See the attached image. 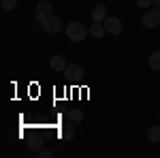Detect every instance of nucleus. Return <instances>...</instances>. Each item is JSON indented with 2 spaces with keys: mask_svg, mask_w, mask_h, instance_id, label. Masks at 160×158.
<instances>
[{
  "mask_svg": "<svg viewBox=\"0 0 160 158\" xmlns=\"http://www.w3.org/2000/svg\"><path fill=\"white\" fill-rule=\"evenodd\" d=\"M66 37L68 41H73V43H81V41H86V37L90 34L88 32V28L81 22H71V24H66Z\"/></svg>",
  "mask_w": 160,
  "mask_h": 158,
  "instance_id": "1",
  "label": "nucleus"
},
{
  "mask_svg": "<svg viewBox=\"0 0 160 158\" xmlns=\"http://www.w3.org/2000/svg\"><path fill=\"white\" fill-rule=\"evenodd\" d=\"M141 26L148 28V30L158 28V26H160V11H158V9H149V11L143 13V17H141Z\"/></svg>",
  "mask_w": 160,
  "mask_h": 158,
  "instance_id": "2",
  "label": "nucleus"
},
{
  "mask_svg": "<svg viewBox=\"0 0 160 158\" xmlns=\"http://www.w3.org/2000/svg\"><path fill=\"white\" fill-rule=\"evenodd\" d=\"M41 26H43L45 32H49V34H58V32L62 30V19H60V17H56V15H47V17L41 19Z\"/></svg>",
  "mask_w": 160,
  "mask_h": 158,
  "instance_id": "3",
  "label": "nucleus"
},
{
  "mask_svg": "<svg viewBox=\"0 0 160 158\" xmlns=\"http://www.w3.org/2000/svg\"><path fill=\"white\" fill-rule=\"evenodd\" d=\"M102 24H105L107 34H113V37H115V34H120V32H122V19H120V17H115V15H109Z\"/></svg>",
  "mask_w": 160,
  "mask_h": 158,
  "instance_id": "4",
  "label": "nucleus"
},
{
  "mask_svg": "<svg viewBox=\"0 0 160 158\" xmlns=\"http://www.w3.org/2000/svg\"><path fill=\"white\" fill-rule=\"evenodd\" d=\"M58 128V135H60L64 141H71L75 137V126H73V122L68 120V122H62L60 126H56Z\"/></svg>",
  "mask_w": 160,
  "mask_h": 158,
  "instance_id": "5",
  "label": "nucleus"
},
{
  "mask_svg": "<svg viewBox=\"0 0 160 158\" xmlns=\"http://www.w3.org/2000/svg\"><path fill=\"white\" fill-rule=\"evenodd\" d=\"M62 73L66 75L68 79H79V77L83 75V69H81V64H68Z\"/></svg>",
  "mask_w": 160,
  "mask_h": 158,
  "instance_id": "6",
  "label": "nucleus"
},
{
  "mask_svg": "<svg viewBox=\"0 0 160 158\" xmlns=\"http://www.w3.org/2000/svg\"><path fill=\"white\" fill-rule=\"evenodd\" d=\"M109 15H107V7L105 4H96L92 9V22H105Z\"/></svg>",
  "mask_w": 160,
  "mask_h": 158,
  "instance_id": "7",
  "label": "nucleus"
},
{
  "mask_svg": "<svg viewBox=\"0 0 160 158\" xmlns=\"http://www.w3.org/2000/svg\"><path fill=\"white\" fill-rule=\"evenodd\" d=\"M88 32H90L92 38H100L107 30H105V24H102V22H92V26L88 28Z\"/></svg>",
  "mask_w": 160,
  "mask_h": 158,
  "instance_id": "8",
  "label": "nucleus"
},
{
  "mask_svg": "<svg viewBox=\"0 0 160 158\" xmlns=\"http://www.w3.org/2000/svg\"><path fill=\"white\" fill-rule=\"evenodd\" d=\"M47 15H51V2L49 0H43L41 4H37V19L41 22V19L47 17Z\"/></svg>",
  "mask_w": 160,
  "mask_h": 158,
  "instance_id": "9",
  "label": "nucleus"
},
{
  "mask_svg": "<svg viewBox=\"0 0 160 158\" xmlns=\"http://www.w3.org/2000/svg\"><path fill=\"white\" fill-rule=\"evenodd\" d=\"M49 66H51V71H56V73H58V71H64L68 64H66V60H64V56H53L51 62H49Z\"/></svg>",
  "mask_w": 160,
  "mask_h": 158,
  "instance_id": "10",
  "label": "nucleus"
},
{
  "mask_svg": "<svg viewBox=\"0 0 160 158\" xmlns=\"http://www.w3.org/2000/svg\"><path fill=\"white\" fill-rule=\"evenodd\" d=\"M148 139L152 141V143H160V126H158V124L149 126V130H148Z\"/></svg>",
  "mask_w": 160,
  "mask_h": 158,
  "instance_id": "11",
  "label": "nucleus"
},
{
  "mask_svg": "<svg viewBox=\"0 0 160 158\" xmlns=\"http://www.w3.org/2000/svg\"><path fill=\"white\" fill-rule=\"evenodd\" d=\"M149 69L152 71H160V49L149 56Z\"/></svg>",
  "mask_w": 160,
  "mask_h": 158,
  "instance_id": "12",
  "label": "nucleus"
},
{
  "mask_svg": "<svg viewBox=\"0 0 160 158\" xmlns=\"http://www.w3.org/2000/svg\"><path fill=\"white\" fill-rule=\"evenodd\" d=\"M68 120L73 122V124L81 122V120H83V111H81V109H71V111H68Z\"/></svg>",
  "mask_w": 160,
  "mask_h": 158,
  "instance_id": "13",
  "label": "nucleus"
},
{
  "mask_svg": "<svg viewBox=\"0 0 160 158\" xmlns=\"http://www.w3.org/2000/svg\"><path fill=\"white\" fill-rule=\"evenodd\" d=\"M17 2H19V0H0V7H2L4 11H13V9L17 7Z\"/></svg>",
  "mask_w": 160,
  "mask_h": 158,
  "instance_id": "14",
  "label": "nucleus"
},
{
  "mask_svg": "<svg viewBox=\"0 0 160 158\" xmlns=\"http://www.w3.org/2000/svg\"><path fill=\"white\" fill-rule=\"evenodd\" d=\"M28 145H30V150H32V152H38V150L43 147V139H38V137H34V139H32V141H30Z\"/></svg>",
  "mask_w": 160,
  "mask_h": 158,
  "instance_id": "15",
  "label": "nucleus"
},
{
  "mask_svg": "<svg viewBox=\"0 0 160 158\" xmlns=\"http://www.w3.org/2000/svg\"><path fill=\"white\" fill-rule=\"evenodd\" d=\"M37 156L38 158H51V156H53V152H51V150H43V147H41V150L37 152Z\"/></svg>",
  "mask_w": 160,
  "mask_h": 158,
  "instance_id": "16",
  "label": "nucleus"
},
{
  "mask_svg": "<svg viewBox=\"0 0 160 158\" xmlns=\"http://www.w3.org/2000/svg\"><path fill=\"white\" fill-rule=\"evenodd\" d=\"M137 7H141V9H149L152 4H154V0H135Z\"/></svg>",
  "mask_w": 160,
  "mask_h": 158,
  "instance_id": "17",
  "label": "nucleus"
},
{
  "mask_svg": "<svg viewBox=\"0 0 160 158\" xmlns=\"http://www.w3.org/2000/svg\"><path fill=\"white\" fill-rule=\"evenodd\" d=\"M154 7H156V9L160 11V0H154Z\"/></svg>",
  "mask_w": 160,
  "mask_h": 158,
  "instance_id": "18",
  "label": "nucleus"
}]
</instances>
